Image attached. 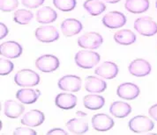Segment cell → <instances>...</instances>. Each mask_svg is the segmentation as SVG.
<instances>
[{
  "label": "cell",
  "mask_w": 157,
  "mask_h": 135,
  "mask_svg": "<svg viewBox=\"0 0 157 135\" xmlns=\"http://www.w3.org/2000/svg\"><path fill=\"white\" fill-rule=\"evenodd\" d=\"M92 126L98 132H106L114 126V120L106 114H95L92 118Z\"/></svg>",
  "instance_id": "11"
},
{
  "label": "cell",
  "mask_w": 157,
  "mask_h": 135,
  "mask_svg": "<svg viewBox=\"0 0 157 135\" xmlns=\"http://www.w3.org/2000/svg\"><path fill=\"white\" fill-rule=\"evenodd\" d=\"M0 75L1 76H7L13 70V63L6 59H1L0 62Z\"/></svg>",
  "instance_id": "31"
},
{
  "label": "cell",
  "mask_w": 157,
  "mask_h": 135,
  "mask_svg": "<svg viewBox=\"0 0 157 135\" xmlns=\"http://www.w3.org/2000/svg\"><path fill=\"white\" fill-rule=\"evenodd\" d=\"M40 91H35L33 89H21L18 91L16 93V98L22 104L25 105H31L36 103L39 96H40Z\"/></svg>",
  "instance_id": "20"
},
{
  "label": "cell",
  "mask_w": 157,
  "mask_h": 135,
  "mask_svg": "<svg viewBox=\"0 0 157 135\" xmlns=\"http://www.w3.org/2000/svg\"><path fill=\"white\" fill-rule=\"evenodd\" d=\"M48 134L66 135L67 134V133H66L65 131H64L63 129H61V128H54V129H51L50 131H49V132H48Z\"/></svg>",
  "instance_id": "36"
},
{
  "label": "cell",
  "mask_w": 157,
  "mask_h": 135,
  "mask_svg": "<svg viewBox=\"0 0 157 135\" xmlns=\"http://www.w3.org/2000/svg\"><path fill=\"white\" fill-rule=\"evenodd\" d=\"M155 7H156L157 9V0H156V2H155Z\"/></svg>",
  "instance_id": "39"
},
{
  "label": "cell",
  "mask_w": 157,
  "mask_h": 135,
  "mask_svg": "<svg viewBox=\"0 0 157 135\" xmlns=\"http://www.w3.org/2000/svg\"><path fill=\"white\" fill-rule=\"evenodd\" d=\"M57 18L56 11L50 6H44L36 12V20L40 24H50L55 21Z\"/></svg>",
  "instance_id": "22"
},
{
  "label": "cell",
  "mask_w": 157,
  "mask_h": 135,
  "mask_svg": "<svg viewBox=\"0 0 157 135\" xmlns=\"http://www.w3.org/2000/svg\"><path fill=\"white\" fill-rule=\"evenodd\" d=\"M76 114L78 115V116H80V117H85L86 114L84 113V112H76Z\"/></svg>",
  "instance_id": "38"
},
{
  "label": "cell",
  "mask_w": 157,
  "mask_h": 135,
  "mask_svg": "<svg viewBox=\"0 0 157 135\" xmlns=\"http://www.w3.org/2000/svg\"><path fill=\"white\" fill-rule=\"evenodd\" d=\"M125 9L132 13H143L149 8L148 0H126L124 4Z\"/></svg>",
  "instance_id": "23"
},
{
  "label": "cell",
  "mask_w": 157,
  "mask_h": 135,
  "mask_svg": "<svg viewBox=\"0 0 157 135\" xmlns=\"http://www.w3.org/2000/svg\"><path fill=\"white\" fill-rule=\"evenodd\" d=\"M66 127L71 133L83 134L88 131V124L82 119H71L66 123Z\"/></svg>",
  "instance_id": "25"
},
{
  "label": "cell",
  "mask_w": 157,
  "mask_h": 135,
  "mask_svg": "<svg viewBox=\"0 0 157 135\" xmlns=\"http://www.w3.org/2000/svg\"><path fill=\"white\" fill-rule=\"evenodd\" d=\"M5 115L10 119H17L25 111V106L14 100H7L4 105Z\"/></svg>",
  "instance_id": "18"
},
{
  "label": "cell",
  "mask_w": 157,
  "mask_h": 135,
  "mask_svg": "<svg viewBox=\"0 0 157 135\" xmlns=\"http://www.w3.org/2000/svg\"><path fill=\"white\" fill-rule=\"evenodd\" d=\"M14 82L21 87H34L40 83V76L32 69H25L16 73Z\"/></svg>",
  "instance_id": "2"
},
{
  "label": "cell",
  "mask_w": 157,
  "mask_h": 135,
  "mask_svg": "<svg viewBox=\"0 0 157 135\" xmlns=\"http://www.w3.org/2000/svg\"><path fill=\"white\" fill-rule=\"evenodd\" d=\"M134 29L143 36H153L157 34V24L150 17H141L134 21Z\"/></svg>",
  "instance_id": "4"
},
{
  "label": "cell",
  "mask_w": 157,
  "mask_h": 135,
  "mask_svg": "<svg viewBox=\"0 0 157 135\" xmlns=\"http://www.w3.org/2000/svg\"><path fill=\"white\" fill-rule=\"evenodd\" d=\"M55 104L62 110H71L77 105V98L73 94L60 93L55 98Z\"/></svg>",
  "instance_id": "17"
},
{
  "label": "cell",
  "mask_w": 157,
  "mask_h": 135,
  "mask_svg": "<svg viewBox=\"0 0 157 135\" xmlns=\"http://www.w3.org/2000/svg\"><path fill=\"white\" fill-rule=\"evenodd\" d=\"M22 5L30 9H35L41 6L44 3V0H21Z\"/></svg>",
  "instance_id": "32"
},
{
  "label": "cell",
  "mask_w": 157,
  "mask_h": 135,
  "mask_svg": "<svg viewBox=\"0 0 157 135\" xmlns=\"http://www.w3.org/2000/svg\"><path fill=\"white\" fill-rule=\"evenodd\" d=\"M45 119L44 114L38 110H32L25 114L21 119V124L30 127L39 126Z\"/></svg>",
  "instance_id": "15"
},
{
  "label": "cell",
  "mask_w": 157,
  "mask_h": 135,
  "mask_svg": "<svg viewBox=\"0 0 157 135\" xmlns=\"http://www.w3.org/2000/svg\"><path fill=\"white\" fill-rule=\"evenodd\" d=\"M109 112L116 118L123 119L132 112V106L125 102L117 101L111 104L109 107Z\"/></svg>",
  "instance_id": "21"
},
{
  "label": "cell",
  "mask_w": 157,
  "mask_h": 135,
  "mask_svg": "<svg viewBox=\"0 0 157 135\" xmlns=\"http://www.w3.org/2000/svg\"><path fill=\"white\" fill-rule=\"evenodd\" d=\"M114 41L119 45L129 46L136 41V35L133 32L128 29L117 31L114 34Z\"/></svg>",
  "instance_id": "24"
},
{
  "label": "cell",
  "mask_w": 157,
  "mask_h": 135,
  "mask_svg": "<svg viewBox=\"0 0 157 135\" xmlns=\"http://www.w3.org/2000/svg\"><path fill=\"white\" fill-rule=\"evenodd\" d=\"M57 86L64 91L77 92L81 88V79L77 76L67 75L58 80Z\"/></svg>",
  "instance_id": "8"
},
{
  "label": "cell",
  "mask_w": 157,
  "mask_h": 135,
  "mask_svg": "<svg viewBox=\"0 0 157 135\" xmlns=\"http://www.w3.org/2000/svg\"><path fill=\"white\" fill-rule=\"evenodd\" d=\"M148 114L153 119L157 121V104L150 107L149 110H148Z\"/></svg>",
  "instance_id": "35"
},
{
  "label": "cell",
  "mask_w": 157,
  "mask_h": 135,
  "mask_svg": "<svg viewBox=\"0 0 157 135\" xmlns=\"http://www.w3.org/2000/svg\"><path fill=\"white\" fill-rule=\"evenodd\" d=\"M103 1H105L107 3H109V4H116V3H118L121 0H103Z\"/></svg>",
  "instance_id": "37"
},
{
  "label": "cell",
  "mask_w": 157,
  "mask_h": 135,
  "mask_svg": "<svg viewBox=\"0 0 157 135\" xmlns=\"http://www.w3.org/2000/svg\"><path fill=\"white\" fill-rule=\"evenodd\" d=\"M22 47L16 41H6L1 44L0 54L4 57L9 59H15L22 55Z\"/></svg>",
  "instance_id": "13"
},
{
  "label": "cell",
  "mask_w": 157,
  "mask_h": 135,
  "mask_svg": "<svg viewBox=\"0 0 157 135\" xmlns=\"http://www.w3.org/2000/svg\"><path fill=\"white\" fill-rule=\"evenodd\" d=\"M85 89L87 92L101 93L107 89V83L101 78L90 76L86 79Z\"/></svg>",
  "instance_id": "19"
},
{
  "label": "cell",
  "mask_w": 157,
  "mask_h": 135,
  "mask_svg": "<svg viewBox=\"0 0 157 135\" xmlns=\"http://www.w3.org/2000/svg\"><path fill=\"white\" fill-rule=\"evenodd\" d=\"M53 5L61 12H71L76 6V0H53Z\"/></svg>",
  "instance_id": "29"
},
{
  "label": "cell",
  "mask_w": 157,
  "mask_h": 135,
  "mask_svg": "<svg viewBox=\"0 0 157 135\" xmlns=\"http://www.w3.org/2000/svg\"><path fill=\"white\" fill-rule=\"evenodd\" d=\"M36 38L41 42L50 43L59 39L57 30L52 26H43L36 30Z\"/></svg>",
  "instance_id": "9"
},
{
  "label": "cell",
  "mask_w": 157,
  "mask_h": 135,
  "mask_svg": "<svg viewBox=\"0 0 157 135\" xmlns=\"http://www.w3.org/2000/svg\"><path fill=\"white\" fill-rule=\"evenodd\" d=\"M140 93V88L132 83H124L117 87V94L119 98L125 100L135 99Z\"/></svg>",
  "instance_id": "12"
},
{
  "label": "cell",
  "mask_w": 157,
  "mask_h": 135,
  "mask_svg": "<svg viewBox=\"0 0 157 135\" xmlns=\"http://www.w3.org/2000/svg\"><path fill=\"white\" fill-rule=\"evenodd\" d=\"M101 56L99 54L94 51H88V50H81L78 51L75 55V63L77 66L84 69H89L94 68L95 65H97L100 62Z\"/></svg>",
  "instance_id": "1"
},
{
  "label": "cell",
  "mask_w": 157,
  "mask_h": 135,
  "mask_svg": "<svg viewBox=\"0 0 157 135\" xmlns=\"http://www.w3.org/2000/svg\"><path fill=\"white\" fill-rule=\"evenodd\" d=\"M94 73L104 79H113L118 74V67L112 62H104L95 69Z\"/></svg>",
  "instance_id": "14"
},
{
  "label": "cell",
  "mask_w": 157,
  "mask_h": 135,
  "mask_svg": "<svg viewBox=\"0 0 157 135\" xmlns=\"http://www.w3.org/2000/svg\"><path fill=\"white\" fill-rule=\"evenodd\" d=\"M83 104L86 109L95 111V110H99L104 105L105 99L103 97H101L100 95L90 94V95H86L84 97Z\"/></svg>",
  "instance_id": "26"
},
{
  "label": "cell",
  "mask_w": 157,
  "mask_h": 135,
  "mask_svg": "<svg viewBox=\"0 0 157 135\" xmlns=\"http://www.w3.org/2000/svg\"><path fill=\"white\" fill-rule=\"evenodd\" d=\"M103 42V38L100 34L89 32L78 39V46L86 49H96Z\"/></svg>",
  "instance_id": "5"
},
{
  "label": "cell",
  "mask_w": 157,
  "mask_h": 135,
  "mask_svg": "<svg viewBox=\"0 0 157 135\" xmlns=\"http://www.w3.org/2000/svg\"><path fill=\"white\" fill-rule=\"evenodd\" d=\"M83 28L81 22L75 19H66L61 24V30L64 36L71 37L76 35L81 32Z\"/></svg>",
  "instance_id": "16"
},
{
  "label": "cell",
  "mask_w": 157,
  "mask_h": 135,
  "mask_svg": "<svg viewBox=\"0 0 157 135\" xmlns=\"http://www.w3.org/2000/svg\"><path fill=\"white\" fill-rule=\"evenodd\" d=\"M34 14L31 11L20 9L17 10L13 15V20L19 25H28L32 20Z\"/></svg>",
  "instance_id": "28"
},
{
  "label": "cell",
  "mask_w": 157,
  "mask_h": 135,
  "mask_svg": "<svg viewBox=\"0 0 157 135\" xmlns=\"http://www.w3.org/2000/svg\"><path fill=\"white\" fill-rule=\"evenodd\" d=\"M8 32H9V30H8L7 27L3 22H1L0 23V39L3 40L4 38H6V36L8 34Z\"/></svg>",
  "instance_id": "34"
},
{
  "label": "cell",
  "mask_w": 157,
  "mask_h": 135,
  "mask_svg": "<svg viewBox=\"0 0 157 135\" xmlns=\"http://www.w3.org/2000/svg\"><path fill=\"white\" fill-rule=\"evenodd\" d=\"M19 5L18 0H0V9L4 12H10Z\"/></svg>",
  "instance_id": "30"
},
{
  "label": "cell",
  "mask_w": 157,
  "mask_h": 135,
  "mask_svg": "<svg viewBox=\"0 0 157 135\" xmlns=\"http://www.w3.org/2000/svg\"><path fill=\"white\" fill-rule=\"evenodd\" d=\"M59 60L52 55H44L36 59V66L40 71L50 73L59 68Z\"/></svg>",
  "instance_id": "6"
},
{
  "label": "cell",
  "mask_w": 157,
  "mask_h": 135,
  "mask_svg": "<svg viewBox=\"0 0 157 135\" xmlns=\"http://www.w3.org/2000/svg\"><path fill=\"white\" fill-rule=\"evenodd\" d=\"M86 12L92 16L100 15L106 10V5L99 0H86L83 4Z\"/></svg>",
  "instance_id": "27"
},
{
  "label": "cell",
  "mask_w": 157,
  "mask_h": 135,
  "mask_svg": "<svg viewBox=\"0 0 157 135\" xmlns=\"http://www.w3.org/2000/svg\"><path fill=\"white\" fill-rule=\"evenodd\" d=\"M128 70L131 75L137 77H143L148 76L152 68L150 63L144 59H135L129 64Z\"/></svg>",
  "instance_id": "7"
},
{
  "label": "cell",
  "mask_w": 157,
  "mask_h": 135,
  "mask_svg": "<svg viewBox=\"0 0 157 135\" xmlns=\"http://www.w3.org/2000/svg\"><path fill=\"white\" fill-rule=\"evenodd\" d=\"M30 127V126H29ZM29 127H18L13 132L14 135H36V132Z\"/></svg>",
  "instance_id": "33"
},
{
  "label": "cell",
  "mask_w": 157,
  "mask_h": 135,
  "mask_svg": "<svg viewBox=\"0 0 157 135\" xmlns=\"http://www.w3.org/2000/svg\"><path fill=\"white\" fill-rule=\"evenodd\" d=\"M128 126L133 133H144L152 131L155 127V124L148 117L139 115L129 121Z\"/></svg>",
  "instance_id": "3"
},
{
  "label": "cell",
  "mask_w": 157,
  "mask_h": 135,
  "mask_svg": "<svg viewBox=\"0 0 157 135\" xmlns=\"http://www.w3.org/2000/svg\"><path fill=\"white\" fill-rule=\"evenodd\" d=\"M126 23V18L120 12H109L102 18V24L110 29L120 28Z\"/></svg>",
  "instance_id": "10"
}]
</instances>
